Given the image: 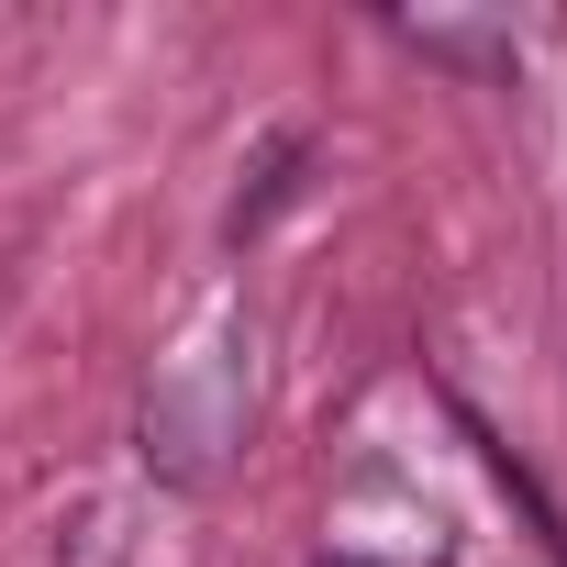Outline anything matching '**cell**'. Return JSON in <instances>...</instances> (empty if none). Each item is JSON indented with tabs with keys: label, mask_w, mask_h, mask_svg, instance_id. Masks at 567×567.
<instances>
[{
	"label": "cell",
	"mask_w": 567,
	"mask_h": 567,
	"mask_svg": "<svg viewBox=\"0 0 567 567\" xmlns=\"http://www.w3.org/2000/svg\"><path fill=\"white\" fill-rule=\"evenodd\" d=\"M323 567H379V556H357V545H334V556H323Z\"/></svg>",
	"instance_id": "obj_2"
},
{
	"label": "cell",
	"mask_w": 567,
	"mask_h": 567,
	"mask_svg": "<svg viewBox=\"0 0 567 567\" xmlns=\"http://www.w3.org/2000/svg\"><path fill=\"white\" fill-rule=\"evenodd\" d=\"M245 401H256V334H245V312H212L145 390V467L167 489H200L245 445Z\"/></svg>",
	"instance_id": "obj_1"
}]
</instances>
